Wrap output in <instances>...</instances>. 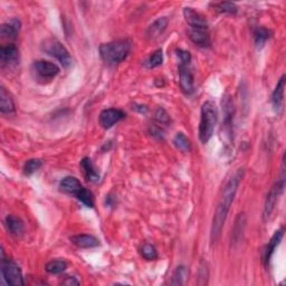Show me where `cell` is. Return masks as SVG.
Returning <instances> with one entry per match:
<instances>
[{
	"label": "cell",
	"mask_w": 286,
	"mask_h": 286,
	"mask_svg": "<svg viewBox=\"0 0 286 286\" xmlns=\"http://www.w3.org/2000/svg\"><path fill=\"white\" fill-rule=\"evenodd\" d=\"M243 177H244V169H238L224 187L212 219L211 232H210V239L212 244L218 241L219 237H221L222 229L224 227L225 222H226L229 209L232 207V203L235 199L236 194H237L238 187Z\"/></svg>",
	"instance_id": "1"
},
{
	"label": "cell",
	"mask_w": 286,
	"mask_h": 286,
	"mask_svg": "<svg viewBox=\"0 0 286 286\" xmlns=\"http://www.w3.org/2000/svg\"><path fill=\"white\" fill-rule=\"evenodd\" d=\"M131 42L129 40L113 41L100 46L102 59L109 65H117L129 56L131 52Z\"/></svg>",
	"instance_id": "2"
},
{
	"label": "cell",
	"mask_w": 286,
	"mask_h": 286,
	"mask_svg": "<svg viewBox=\"0 0 286 286\" xmlns=\"http://www.w3.org/2000/svg\"><path fill=\"white\" fill-rule=\"evenodd\" d=\"M218 119V111L212 101H206L202 104L199 123V139L201 143H206L211 139Z\"/></svg>",
	"instance_id": "3"
},
{
	"label": "cell",
	"mask_w": 286,
	"mask_h": 286,
	"mask_svg": "<svg viewBox=\"0 0 286 286\" xmlns=\"http://www.w3.org/2000/svg\"><path fill=\"white\" fill-rule=\"evenodd\" d=\"M42 51L52 57L56 58L64 67H69L72 65V56L67 49L58 40L54 37H48L42 43Z\"/></svg>",
	"instance_id": "4"
},
{
	"label": "cell",
	"mask_w": 286,
	"mask_h": 286,
	"mask_svg": "<svg viewBox=\"0 0 286 286\" xmlns=\"http://www.w3.org/2000/svg\"><path fill=\"white\" fill-rule=\"evenodd\" d=\"M2 272L4 278L6 279V282L9 285L13 286L25 285V280L20 267L14 261L6 258L4 251H2Z\"/></svg>",
	"instance_id": "5"
},
{
	"label": "cell",
	"mask_w": 286,
	"mask_h": 286,
	"mask_svg": "<svg viewBox=\"0 0 286 286\" xmlns=\"http://www.w3.org/2000/svg\"><path fill=\"white\" fill-rule=\"evenodd\" d=\"M32 73L38 80L51 82L59 74V67L54 63L47 60H36L31 66Z\"/></svg>",
	"instance_id": "6"
},
{
	"label": "cell",
	"mask_w": 286,
	"mask_h": 286,
	"mask_svg": "<svg viewBox=\"0 0 286 286\" xmlns=\"http://www.w3.org/2000/svg\"><path fill=\"white\" fill-rule=\"evenodd\" d=\"M283 189H284V179L277 181V183L272 187L271 190H269L265 200V205H264V211H263L264 222H267L269 217L272 216L274 209L278 202L279 197L282 195Z\"/></svg>",
	"instance_id": "7"
},
{
	"label": "cell",
	"mask_w": 286,
	"mask_h": 286,
	"mask_svg": "<svg viewBox=\"0 0 286 286\" xmlns=\"http://www.w3.org/2000/svg\"><path fill=\"white\" fill-rule=\"evenodd\" d=\"M179 83L181 90L187 95L194 93V75L190 69V64H179Z\"/></svg>",
	"instance_id": "8"
},
{
	"label": "cell",
	"mask_w": 286,
	"mask_h": 286,
	"mask_svg": "<svg viewBox=\"0 0 286 286\" xmlns=\"http://www.w3.org/2000/svg\"><path fill=\"white\" fill-rule=\"evenodd\" d=\"M126 114L120 109H105L100 114V123L104 129H111L112 126L125 119Z\"/></svg>",
	"instance_id": "9"
},
{
	"label": "cell",
	"mask_w": 286,
	"mask_h": 286,
	"mask_svg": "<svg viewBox=\"0 0 286 286\" xmlns=\"http://www.w3.org/2000/svg\"><path fill=\"white\" fill-rule=\"evenodd\" d=\"M0 63L2 67H13L19 63V49L13 44L0 49Z\"/></svg>",
	"instance_id": "10"
},
{
	"label": "cell",
	"mask_w": 286,
	"mask_h": 286,
	"mask_svg": "<svg viewBox=\"0 0 286 286\" xmlns=\"http://www.w3.org/2000/svg\"><path fill=\"white\" fill-rule=\"evenodd\" d=\"M184 16L187 21V24L190 26V28L196 29H208L207 19L203 17L201 14H199L192 8H185Z\"/></svg>",
	"instance_id": "11"
},
{
	"label": "cell",
	"mask_w": 286,
	"mask_h": 286,
	"mask_svg": "<svg viewBox=\"0 0 286 286\" xmlns=\"http://www.w3.org/2000/svg\"><path fill=\"white\" fill-rule=\"evenodd\" d=\"M284 232H285L284 227L278 229L277 232H275V234L273 235V237L271 238V240L268 241L266 248H265V251H264V263H265V265H268L275 249H276V247L280 244V241H282Z\"/></svg>",
	"instance_id": "12"
},
{
	"label": "cell",
	"mask_w": 286,
	"mask_h": 286,
	"mask_svg": "<svg viewBox=\"0 0 286 286\" xmlns=\"http://www.w3.org/2000/svg\"><path fill=\"white\" fill-rule=\"evenodd\" d=\"M188 37L195 45L199 47H209L210 46V36H209L208 29H196L190 28L188 30Z\"/></svg>",
	"instance_id": "13"
},
{
	"label": "cell",
	"mask_w": 286,
	"mask_h": 286,
	"mask_svg": "<svg viewBox=\"0 0 286 286\" xmlns=\"http://www.w3.org/2000/svg\"><path fill=\"white\" fill-rule=\"evenodd\" d=\"M20 28H21L20 20L17 18H13L2 26L0 35L3 36V38H7V40H15V38L18 36Z\"/></svg>",
	"instance_id": "14"
},
{
	"label": "cell",
	"mask_w": 286,
	"mask_h": 286,
	"mask_svg": "<svg viewBox=\"0 0 286 286\" xmlns=\"http://www.w3.org/2000/svg\"><path fill=\"white\" fill-rule=\"evenodd\" d=\"M70 241L75 246H78L79 248H93V247H97L100 245V240L92 235H76L70 237Z\"/></svg>",
	"instance_id": "15"
},
{
	"label": "cell",
	"mask_w": 286,
	"mask_h": 286,
	"mask_svg": "<svg viewBox=\"0 0 286 286\" xmlns=\"http://www.w3.org/2000/svg\"><path fill=\"white\" fill-rule=\"evenodd\" d=\"M5 223H6L8 232L15 236V237H19V236L24 234V222L19 217L15 216V214H8L6 219H5Z\"/></svg>",
	"instance_id": "16"
},
{
	"label": "cell",
	"mask_w": 286,
	"mask_h": 286,
	"mask_svg": "<svg viewBox=\"0 0 286 286\" xmlns=\"http://www.w3.org/2000/svg\"><path fill=\"white\" fill-rule=\"evenodd\" d=\"M286 78L285 75H283L282 78L279 79L278 83L275 87V90L272 94V103L273 106L275 108L277 112H280L283 109V102H284V90H285V81Z\"/></svg>",
	"instance_id": "17"
},
{
	"label": "cell",
	"mask_w": 286,
	"mask_h": 286,
	"mask_svg": "<svg viewBox=\"0 0 286 286\" xmlns=\"http://www.w3.org/2000/svg\"><path fill=\"white\" fill-rule=\"evenodd\" d=\"M59 188L65 194L73 195L76 197L80 190L83 188V186L80 183V180L75 177H65L59 184Z\"/></svg>",
	"instance_id": "18"
},
{
	"label": "cell",
	"mask_w": 286,
	"mask_h": 286,
	"mask_svg": "<svg viewBox=\"0 0 286 286\" xmlns=\"http://www.w3.org/2000/svg\"><path fill=\"white\" fill-rule=\"evenodd\" d=\"M168 23H169V20L167 17L158 18L149 26V28H148L147 30V35L149 36V38H152V40L158 38L159 36L163 34L164 30L167 29Z\"/></svg>",
	"instance_id": "19"
},
{
	"label": "cell",
	"mask_w": 286,
	"mask_h": 286,
	"mask_svg": "<svg viewBox=\"0 0 286 286\" xmlns=\"http://www.w3.org/2000/svg\"><path fill=\"white\" fill-rule=\"evenodd\" d=\"M81 167L83 169L85 177L91 183H96V181L100 180V172H98V170L95 168L94 163L92 162L90 158H84L81 161Z\"/></svg>",
	"instance_id": "20"
},
{
	"label": "cell",
	"mask_w": 286,
	"mask_h": 286,
	"mask_svg": "<svg viewBox=\"0 0 286 286\" xmlns=\"http://www.w3.org/2000/svg\"><path fill=\"white\" fill-rule=\"evenodd\" d=\"M0 111L4 114H10L15 112V103L9 96L6 89L2 87L0 90Z\"/></svg>",
	"instance_id": "21"
},
{
	"label": "cell",
	"mask_w": 286,
	"mask_h": 286,
	"mask_svg": "<svg viewBox=\"0 0 286 286\" xmlns=\"http://www.w3.org/2000/svg\"><path fill=\"white\" fill-rule=\"evenodd\" d=\"M245 226H246V216L245 213H239L237 219H236V223H235V226L233 228V239H232V243L236 244V243H239V240L241 238V236H243V233L245 230Z\"/></svg>",
	"instance_id": "22"
},
{
	"label": "cell",
	"mask_w": 286,
	"mask_h": 286,
	"mask_svg": "<svg viewBox=\"0 0 286 286\" xmlns=\"http://www.w3.org/2000/svg\"><path fill=\"white\" fill-rule=\"evenodd\" d=\"M273 32L265 28V27H258L254 31V38H255V44L258 48H262L265 45L266 42L272 37Z\"/></svg>",
	"instance_id": "23"
},
{
	"label": "cell",
	"mask_w": 286,
	"mask_h": 286,
	"mask_svg": "<svg viewBox=\"0 0 286 286\" xmlns=\"http://www.w3.org/2000/svg\"><path fill=\"white\" fill-rule=\"evenodd\" d=\"M67 268V263L62 260H56V261H51L46 264V271L49 274L53 275H58L62 274L66 271Z\"/></svg>",
	"instance_id": "24"
},
{
	"label": "cell",
	"mask_w": 286,
	"mask_h": 286,
	"mask_svg": "<svg viewBox=\"0 0 286 286\" xmlns=\"http://www.w3.org/2000/svg\"><path fill=\"white\" fill-rule=\"evenodd\" d=\"M173 145L177 149L183 152H189L191 150V143L190 140L184 133H177L173 137Z\"/></svg>",
	"instance_id": "25"
},
{
	"label": "cell",
	"mask_w": 286,
	"mask_h": 286,
	"mask_svg": "<svg viewBox=\"0 0 286 286\" xmlns=\"http://www.w3.org/2000/svg\"><path fill=\"white\" fill-rule=\"evenodd\" d=\"M188 273L189 272H188V269H187L186 266H184V265L178 266L177 268H175V271L172 275V279H171V282H170V284H171V285H184L187 277H188Z\"/></svg>",
	"instance_id": "26"
},
{
	"label": "cell",
	"mask_w": 286,
	"mask_h": 286,
	"mask_svg": "<svg viewBox=\"0 0 286 286\" xmlns=\"http://www.w3.org/2000/svg\"><path fill=\"white\" fill-rule=\"evenodd\" d=\"M76 198L82 202V203H84V205L86 207H90V208H93L95 205V200H94V195L92 194V191H90L89 189H86V188H82L80 190V192L78 195H76Z\"/></svg>",
	"instance_id": "27"
},
{
	"label": "cell",
	"mask_w": 286,
	"mask_h": 286,
	"mask_svg": "<svg viewBox=\"0 0 286 286\" xmlns=\"http://www.w3.org/2000/svg\"><path fill=\"white\" fill-rule=\"evenodd\" d=\"M141 256L147 261H155L158 258V252L156 247L151 244H145L141 247Z\"/></svg>",
	"instance_id": "28"
},
{
	"label": "cell",
	"mask_w": 286,
	"mask_h": 286,
	"mask_svg": "<svg viewBox=\"0 0 286 286\" xmlns=\"http://www.w3.org/2000/svg\"><path fill=\"white\" fill-rule=\"evenodd\" d=\"M213 8L218 13L223 14H236L237 13V6L234 3H218L213 5Z\"/></svg>",
	"instance_id": "29"
},
{
	"label": "cell",
	"mask_w": 286,
	"mask_h": 286,
	"mask_svg": "<svg viewBox=\"0 0 286 286\" xmlns=\"http://www.w3.org/2000/svg\"><path fill=\"white\" fill-rule=\"evenodd\" d=\"M43 166L42 161L40 159H29L28 161H26L24 166V173L26 175H31L32 173H35L38 171Z\"/></svg>",
	"instance_id": "30"
},
{
	"label": "cell",
	"mask_w": 286,
	"mask_h": 286,
	"mask_svg": "<svg viewBox=\"0 0 286 286\" xmlns=\"http://www.w3.org/2000/svg\"><path fill=\"white\" fill-rule=\"evenodd\" d=\"M162 62H163V53L161 49H158V51L153 53L149 57V59L147 60L146 65L149 68H155V67H158V66H160Z\"/></svg>",
	"instance_id": "31"
},
{
	"label": "cell",
	"mask_w": 286,
	"mask_h": 286,
	"mask_svg": "<svg viewBox=\"0 0 286 286\" xmlns=\"http://www.w3.org/2000/svg\"><path fill=\"white\" fill-rule=\"evenodd\" d=\"M208 276H209V269H208L207 263L201 262L199 265V269H198V274H197V277H198L197 284H199V285L207 284Z\"/></svg>",
	"instance_id": "32"
},
{
	"label": "cell",
	"mask_w": 286,
	"mask_h": 286,
	"mask_svg": "<svg viewBox=\"0 0 286 286\" xmlns=\"http://www.w3.org/2000/svg\"><path fill=\"white\" fill-rule=\"evenodd\" d=\"M155 120L157 121L158 123H160L162 125H168L171 122V119H170L169 114L167 113V111L162 108H158L157 111L155 113Z\"/></svg>",
	"instance_id": "33"
},
{
	"label": "cell",
	"mask_w": 286,
	"mask_h": 286,
	"mask_svg": "<svg viewBox=\"0 0 286 286\" xmlns=\"http://www.w3.org/2000/svg\"><path fill=\"white\" fill-rule=\"evenodd\" d=\"M177 55L180 58V63L183 64H190L191 55L189 52L184 51V49H177Z\"/></svg>",
	"instance_id": "34"
},
{
	"label": "cell",
	"mask_w": 286,
	"mask_h": 286,
	"mask_svg": "<svg viewBox=\"0 0 286 286\" xmlns=\"http://www.w3.org/2000/svg\"><path fill=\"white\" fill-rule=\"evenodd\" d=\"M63 284H65V285H79L80 282L75 277L67 276V277H66V279L63 280Z\"/></svg>",
	"instance_id": "35"
}]
</instances>
